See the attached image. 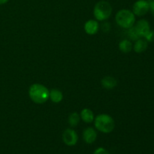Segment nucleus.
I'll return each mask as SVG.
<instances>
[{
  "label": "nucleus",
  "mask_w": 154,
  "mask_h": 154,
  "mask_svg": "<svg viewBox=\"0 0 154 154\" xmlns=\"http://www.w3.org/2000/svg\"><path fill=\"white\" fill-rule=\"evenodd\" d=\"M50 90L41 84H34L29 89V96L36 104H44L49 99Z\"/></svg>",
  "instance_id": "1"
},
{
  "label": "nucleus",
  "mask_w": 154,
  "mask_h": 154,
  "mask_svg": "<svg viewBox=\"0 0 154 154\" xmlns=\"http://www.w3.org/2000/svg\"><path fill=\"white\" fill-rule=\"evenodd\" d=\"M95 128L102 133H111L115 127V123L112 117L108 114H101L94 119Z\"/></svg>",
  "instance_id": "2"
},
{
  "label": "nucleus",
  "mask_w": 154,
  "mask_h": 154,
  "mask_svg": "<svg viewBox=\"0 0 154 154\" xmlns=\"http://www.w3.org/2000/svg\"><path fill=\"white\" fill-rule=\"evenodd\" d=\"M135 15L129 9H121L115 16V20L117 25L123 29H128L133 26L135 23Z\"/></svg>",
  "instance_id": "3"
},
{
  "label": "nucleus",
  "mask_w": 154,
  "mask_h": 154,
  "mask_svg": "<svg viewBox=\"0 0 154 154\" xmlns=\"http://www.w3.org/2000/svg\"><path fill=\"white\" fill-rule=\"evenodd\" d=\"M112 6L108 2L102 0L98 2L93 8V15L99 21H105L111 17L112 14Z\"/></svg>",
  "instance_id": "4"
},
{
  "label": "nucleus",
  "mask_w": 154,
  "mask_h": 154,
  "mask_svg": "<svg viewBox=\"0 0 154 154\" xmlns=\"http://www.w3.org/2000/svg\"><path fill=\"white\" fill-rule=\"evenodd\" d=\"M132 12L137 17H143L150 11V4L147 0H137L132 6Z\"/></svg>",
  "instance_id": "5"
},
{
  "label": "nucleus",
  "mask_w": 154,
  "mask_h": 154,
  "mask_svg": "<svg viewBox=\"0 0 154 154\" xmlns=\"http://www.w3.org/2000/svg\"><path fill=\"white\" fill-rule=\"evenodd\" d=\"M63 141L67 146H75L78 141L77 132L72 129H67L63 134Z\"/></svg>",
  "instance_id": "6"
},
{
  "label": "nucleus",
  "mask_w": 154,
  "mask_h": 154,
  "mask_svg": "<svg viewBox=\"0 0 154 154\" xmlns=\"http://www.w3.org/2000/svg\"><path fill=\"white\" fill-rule=\"evenodd\" d=\"M134 26L136 29L141 38H144L150 30V23L145 19H141L138 20L136 23H135Z\"/></svg>",
  "instance_id": "7"
},
{
  "label": "nucleus",
  "mask_w": 154,
  "mask_h": 154,
  "mask_svg": "<svg viewBox=\"0 0 154 154\" xmlns=\"http://www.w3.org/2000/svg\"><path fill=\"white\" fill-rule=\"evenodd\" d=\"M97 138V132L93 127H88L83 132V139L87 144H93Z\"/></svg>",
  "instance_id": "8"
},
{
  "label": "nucleus",
  "mask_w": 154,
  "mask_h": 154,
  "mask_svg": "<svg viewBox=\"0 0 154 154\" xmlns=\"http://www.w3.org/2000/svg\"><path fill=\"white\" fill-rule=\"evenodd\" d=\"M99 29V23L95 20H89L84 24V30L90 35L96 34Z\"/></svg>",
  "instance_id": "9"
},
{
  "label": "nucleus",
  "mask_w": 154,
  "mask_h": 154,
  "mask_svg": "<svg viewBox=\"0 0 154 154\" xmlns=\"http://www.w3.org/2000/svg\"><path fill=\"white\" fill-rule=\"evenodd\" d=\"M147 47H148V42L144 38H140L139 39L135 41L133 45V50L137 54H141L147 49Z\"/></svg>",
  "instance_id": "10"
},
{
  "label": "nucleus",
  "mask_w": 154,
  "mask_h": 154,
  "mask_svg": "<svg viewBox=\"0 0 154 154\" xmlns=\"http://www.w3.org/2000/svg\"><path fill=\"white\" fill-rule=\"evenodd\" d=\"M102 87L107 90H112L117 85V81L111 76H106L102 80Z\"/></svg>",
  "instance_id": "11"
},
{
  "label": "nucleus",
  "mask_w": 154,
  "mask_h": 154,
  "mask_svg": "<svg viewBox=\"0 0 154 154\" xmlns=\"http://www.w3.org/2000/svg\"><path fill=\"white\" fill-rule=\"evenodd\" d=\"M81 119L84 122L87 123H91L92 122L94 121L95 116L93 111L89 108H84L81 111L80 114Z\"/></svg>",
  "instance_id": "12"
},
{
  "label": "nucleus",
  "mask_w": 154,
  "mask_h": 154,
  "mask_svg": "<svg viewBox=\"0 0 154 154\" xmlns=\"http://www.w3.org/2000/svg\"><path fill=\"white\" fill-rule=\"evenodd\" d=\"M49 99L54 103H60L63 99V94L58 89H52L50 90Z\"/></svg>",
  "instance_id": "13"
},
{
  "label": "nucleus",
  "mask_w": 154,
  "mask_h": 154,
  "mask_svg": "<svg viewBox=\"0 0 154 154\" xmlns=\"http://www.w3.org/2000/svg\"><path fill=\"white\" fill-rule=\"evenodd\" d=\"M119 49L121 52L124 53V54H128V53L131 52L132 50L133 49V45H132V42L128 40V39L122 40L119 43Z\"/></svg>",
  "instance_id": "14"
},
{
  "label": "nucleus",
  "mask_w": 154,
  "mask_h": 154,
  "mask_svg": "<svg viewBox=\"0 0 154 154\" xmlns=\"http://www.w3.org/2000/svg\"><path fill=\"white\" fill-rule=\"evenodd\" d=\"M80 120H81V117H80V114H78V113L73 112L69 115V124L72 127H76L80 123Z\"/></svg>",
  "instance_id": "15"
},
{
  "label": "nucleus",
  "mask_w": 154,
  "mask_h": 154,
  "mask_svg": "<svg viewBox=\"0 0 154 154\" xmlns=\"http://www.w3.org/2000/svg\"><path fill=\"white\" fill-rule=\"evenodd\" d=\"M128 35H129V38L132 41H135V42L141 38L140 37L139 34H138V32H137L136 29L135 28V26H134L132 27H131V28L129 29V30H128Z\"/></svg>",
  "instance_id": "16"
},
{
  "label": "nucleus",
  "mask_w": 154,
  "mask_h": 154,
  "mask_svg": "<svg viewBox=\"0 0 154 154\" xmlns=\"http://www.w3.org/2000/svg\"><path fill=\"white\" fill-rule=\"evenodd\" d=\"M144 38L147 41V42H152L154 41V31L150 29L149 32L144 37Z\"/></svg>",
  "instance_id": "17"
},
{
  "label": "nucleus",
  "mask_w": 154,
  "mask_h": 154,
  "mask_svg": "<svg viewBox=\"0 0 154 154\" xmlns=\"http://www.w3.org/2000/svg\"><path fill=\"white\" fill-rule=\"evenodd\" d=\"M93 154H110L108 153V151L107 150H105L103 147H99V148L96 149L94 152H93Z\"/></svg>",
  "instance_id": "18"
},
{
  "label": "nucleus",
  "mask_w": 154,
  "mask_h": 154,
  "mask_svg": "<svg viewBox=\"0 0 154 154\" xmlns=\"http://www.w3.org/2000/svg\"><path fill=\"white\" fill-rule=\"evenodd\" d=\"M149 4H150V11L154 17V0L149 1Z\"/></svg>",
  "instance_id": "19"
},
{
  "label": "nucleus",
  "mask_w": 154,
  "mask_h": 154,
  "mask_svg": "<svg viewBox=\"0 0 154 154\" xmlns=\"http://www.w3.org/2000/svg\"><path fill=\"white\" fill-rule=\"evenodd\" d=\"M9 0H0V5H5L8 2Z\"/></svg>",
  "instance_id": "20"
}]
</instances>
